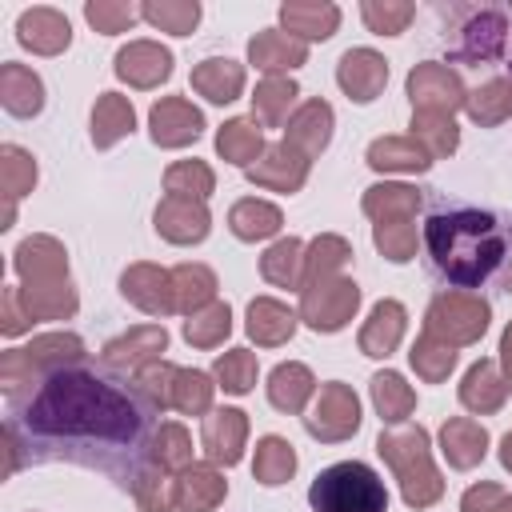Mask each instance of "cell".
I'll use <instances>...</instances> for the list:
<instances>
[{"instance_id": "1", "label": "cell", "mask_w": 512, "mask_h": 512, "mask_svg": "<svg viewBox=\"0 0 512 512\" xmlns=\"http://www.w3.org/2000/svg\"><path fill=\"white\" fill-rule=\"evenodd\" d=\"M152 428L156 412L144 396L80 368L52 372L28 404L12 400L8 412V436L28 456L100 468L120 484L140 476Z\"/></svg>"}, {"instance_id": "2", "label": "cell", "mask_w": 512, "mask_h": 512, "mask_svg": "<svg viewBox=\"0 0 512 512\" xmlns=\"http://www.w3.org/2000/svg\"><path fill=\"white\" fill-rule=\"evenodd\" d=\"M424 244L436 272L456 288H480L508 256V232L492 212L448 208L424 224Z\"/></svg>"}, {"instance_id": "3", "label": "cell", "mask_w": 512, "mask_h": 512, "mask_svg": "<svg viewBox=\"0 0 512 512\" xmlns=\"http://www.w3.org/2000/svg\"><path fill=\"white\" fill-rule=\"evenodd\" d=\"M308 504L312 512H384L388 492H384V480L368 464L340 460L312 480Z\"/></svg>"}]
</instances>
